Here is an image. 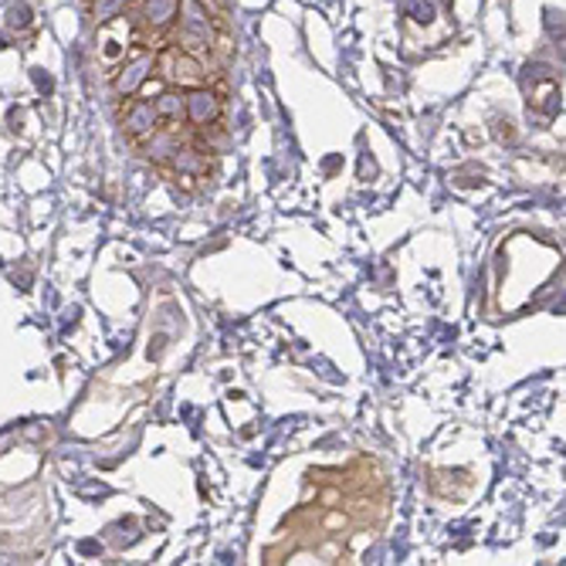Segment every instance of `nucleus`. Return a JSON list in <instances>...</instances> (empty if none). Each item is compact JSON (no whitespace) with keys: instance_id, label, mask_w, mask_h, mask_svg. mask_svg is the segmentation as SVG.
I'll return each mask as SVG.
<instances>
[{"instance_id":"f257e3e1","label":"nucleus","mask_w":566,"mask_h":566,"mask_svg":"<svg viewBox=\"0 0 566 566\" xmlns=\"http://www.w3.org/2000/svg\"><path fill=\"white\" fill-rule=\"evenodd\" d=\"M218 98L211 92H190V98H184V116L193 123V126H208L218 119Z\"/></svg>"},{"instance_id":"f03ea898","label":"nucleus","mask_w":566,"mask_h":566,"mask_svg":"<svg viewBox=\"0 0 566 566\" xmlns=\"http://www.w3.org/2000/svg\"><path fill=\"white\" fill-rule=\"evenodd\" d=\"M157 123H160V116H157V106H153V102H136V106L123 119L126 133L136 136V139L139 136H149L153 129H157Z\"/></svg>"},{"instance_id":"7ed1b4c3","label":"nucleus","mask_w":566,"mask_h":566,"mask_svg":"<svg viewBox=\"0 0 566 566\" xmlns=\"http://www.w3.org/2000/svg\"><path fill=\"white\" fill-rule=\"evenodd\" d=\"M153 65V59H139L136 65H129L123 75H119V82H116V88H119V95H133L136 92V85L146 78V69Z\"/></svg>"},{"instance_id":"20e7f679","label":"nucleus","mask_w":566,"mask_h":566,"mask_svg":"<svg viewBox=\"0 0 566 566\" xmlns=\"http://www.w3.org/2000/svg\"><path fill=\"white\" fill-rule=\"evenodd\" d=\"M177 11V0H146V14L153 24H167Z\"/></svg>"},{"instance_id":"39448f33","label":"nucleus","mask_w":566,"mask_h":566,"mask_svg":"<svg viewBox=\"0 0 566 566\" xmlns=\"http://www.w3.org/2000/svg\"><path fill=\"white\" fill-rule=\"evenodd\" d=\"M153 106H157V116H170V119L184 116V98L180 95H164V98L153 102Z\"/></svg>"},{"instance_id":"423d86ee","label":"nucleus","mask_w":566,"mask_h":566,"mask_svg":"<svg viewBox=\"0 0 566 566\" xmlns=\"http://www.w3.org/2000/svg\"><path fill=\"white\" fill-rule=\"evenodd\" d=\"M126 4H129V0H95V21H109V18H116Z\"/></svg>"}]
</instances>
